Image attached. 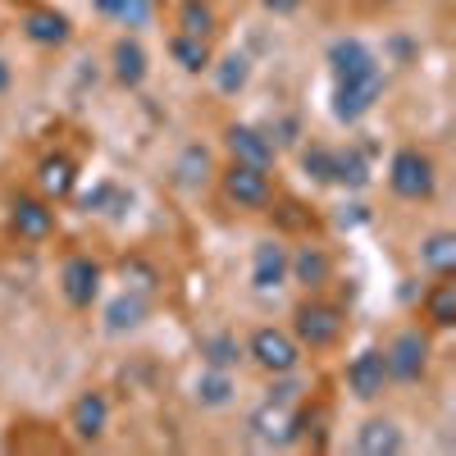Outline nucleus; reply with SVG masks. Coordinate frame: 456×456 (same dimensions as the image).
I'll use <instances>...</instances> for the list:
<instances>
[{
	"label": "nucleus",
	"instance_id": "nucleus-29",
	"mask_svg": "<svg viewBox=\"0 0 456 456\" xmlns=\"http://www.w3.org/2000/svg\"><path fill=\"white\" fill-rule=\"evenodd\" d=\"M96 10L124 28H142L151 19V0H96Z\"/></svg>",
	"mask_w": 456,
	"mask_h": 456
},
{
	"label": "nucleus",
	"instance_id": "nucleus-10",
	"mask_svg": "<svg viewBox=\"0 0 456 456\" xmlns=\"http://www.w3.org/2000/svg\"><path fill=\"white\" fill-rule=\"evenodd\" d=\"M283 283H288V247L270 238L251 251V288L256 292H279Z\"/></svg>",
	"mask_w": 456,
	"mask_h": 456
},
{
	"label": "nucleus",
	"instance_id": "nucleus-32",
	"mask_svg": "<svg viewBox=\"0 0 456 456\" xmlns=\"http://www.w3.org/2000/svg\"><path fill=\"white\" fill-rule=\"evenodd\" d=\"M297 397H301V384H292V379H288V384L270 388V397H265V402H274V406H297Z\"/></svg>",
	"mask_w": 456,
	"mask_h": 456
},
{
	"label": "nucleus",
	"instance_id": "nucleus-12",
	"mask_svg": "<svg viewBox=\"0 0 456 456\" xmlns=\"http://www.w3.org/2000/svg\"><path fill=\"white\" fill-rule=\"evenodd\" d=\"M374 64H379V55L361 42V37H338L329 46V73L333 78H352V73H365Z\"/></svg>",
	"mask_w": 456,
	"mask_h": 456
},
{
	"label": "nucleus",
	"instance_id": "nucleus-3",
	"mask_svg": "<svg viewBox=\"0 0 456 456\" xmlns=\"http://www.w3.org/2000/svg\"><path fill=\"white\" fill-rule=\"evenodd\" d=\"M384 361H388V379H397V384H420L425 365H429V338L420 329H402L388 342Z\"/></svg>",
	"mask_w": 456,
	"mask_h": 456
},
{
	"label": "nucleus",
	"instance_id": "nucleus-24",
	"mask_svg": "<svg viewBox=\"0 0 456 456\" xmlns=\"http://www.w3.org/2000/svg\"><path fill=\"white\" fill-rule=\"evenodd\" d=\"M420 265L434 274H452L456 270V238L452 233H434L420 242Z\"/></svg>",
	"mask_w": 456,
	"mask_h": 456
},
{
	"label": "nucleus",
	"instance_id": "nucleus-30",
	"mask_svg": "<svg viewBox=\"0 0 456 456\" xmlns=\"http://www.w3.org/2000/svg\"><path fill=\"white\" fill-rule=\"evenodd\" d=\"M178 28H183L187 37H201V42H206V37L215 32V10L206 5V0H187L183 14H178Z\"/></svg>",
	"mask_w": 456,
	"mask_h": 456
},
{
	"label": "nucleus",
	"instance_id": "nucleus-26",
	"mask_svg": "<svg viewBox=\"0 0 456 456\" xmlns=\"http://www.w3.org/2000/svg\"><path fill=\"white\" fill-rule=\"evenodd\" d=\"M333 183H342V187H365L370 183V160L361 156L356 146L333 151Z\"/></svg>",
	"mask_w": 456,
	"mask_h": 456
},
{
	"label": "nucleus",
	"instance_id": "nucleus-34",
	"mask_svg": "<svg viewBox=\"0 0 456 456\" xmlns=\"http://www.w3.org/2000/svg\"><path fill=\"white\" fill-rule=\"evenodd\" d=\"M0 92H10V64L0 60Z\"/></svg>",
	"mask_w": 456,
	"mask_h": 456
},
{
	"label": "nucleus",
	"instance_id": "nucleus-27",
	"mask_svg": "<svg viewBox=\"0 0 456 456\" xmlns=\"http://www.w3.org/2000/svg\"><path fill=\"white\" fill-rule=\"evenodd\" d=\"M425 311L438 329H452L456 324V283L443 274V283H434V292L425 297Z\"/></svg>",
	"mask_w": 456,
	"mask_h": 456
},
{
	"label": "nucleus",
	"instance_id": "nucleus-18",
	"mask_svg": "<svg viewBox=\"0 0 456 456\" xmlns=\"http://www.w3.org/2000/svg\"><path fill=\"white\" fill-rule=\"evenodd\" d=\"M114 78H119V87H137L146 78V51L133 42V37H119V42H114Z\"/></svg>",
	"mask_w": 456,
	"mask_h": 456
},
{
	"label": "nucleus",
	"instance_id": "nucleus-7",
	"mask_svg": "<svg viewBox=\"0 0 456 456\" xmlns=\"http://www.w3.org/2000/svg\"><path fill=\"white\" fill-rule=\"evenodd\" d=\"M347 388H352V397H361V402L384 397V388H388V361H384V352L365 347L361 356H352V365H347Z\"/></svg>",
	"mask_w": 456,
	"mask_h": 456
},
{
	"label": "nucleus",
	"instance_id": "nucleus-8",
	"mask_svg": "<svg viewBox=\"0 0 456 456\" xmlns=\"http://www.w3.org/2000/svg\"><path fill=\"white\" fill-rule=\"evenodd\" d=\"M60 288H64V297H69V306L87 311L92 301H96V292H101V265H96V260H87V256L64 260V270H60Z\"/></svg>",
	"mask_w": 456,
	"mask_h": 456
},
{
	"label": "nucleus",
	"instance_id": "nucleus-1",
	"mask_svg": "<svg viewBox=\"0 0 456 456\" xmlns=\"http://www.w3.org/2000/svg\"><path fill=\"white\" fill-rule=\"evenodd\" d=\"M384 96V64H374L352 78H333V119L338 124H356L379 105Z\"/></svg>",
	"mask_w": 456,
	"mask_h": 456
},
{
	"label": "nucleus",
	"instance_id": "nucleus-11",
	"mask_svg": "<svg viewBox=\"0 0 456 456\" xmlns=\"http://www.w3.org/2000/svg\"><path fill=\"white\" fill-rule=\"evenodd\" d=\"M224 142H228V151H233V160H247V165H260V169L274 165V142L251 124H233L224 133Z\"/></svg>",
	"mask_w": 456,
	"mask_h": 456
},
{
	"label": "nucleus",
	"instance_id": "nucleus-14",
	"mask_svg": "<svg viewBox=\"0 0 456 456\" xmlns=\"http://www.w3.org/2000/svg\"><path fill=\"white\" fill-rule=\"evenodd\" d=\"M356 447H361L365 456H397V452L406 447V438H402L397 420L374 415V420H365V425L356 429Z\"/></svg>",
	"mask_w": 456,
	"mask_h": 456
},
{
	"label": "nucleus",
	"instance_id": "nucleus-22",
	"mask_svg": "<svg viewBox=\"0 0 456 456\" xmlns=\"http://www.w3.org/2000/svg\"><path fill=\"white\" fill-rule=\"evenodd\" d=\"M169 55H174V64H183L187 73H201V69H210V46L201 42V37L174 32V37H169Z\"/></svg>",
	"mask_w": 456,
	"mask_h": 456
},
{
	"label": "nucleus",
	"instance_id": "nucleus-28",
	"mask_svg": "<svg viewBox=\"0 0 456 456\" xmlns=\"http://www.w3.org/2000/svg\"><path fill=\"white\" fill-rule=\"evenodd\" d=\"M247 78H251V60L247 55H224L219 64H215V83H219V92L224 96H233V92H242L247 87Z\"/></svg>",
	"mask_w": 456,
	"mask_h": 456
},
{
	"label": "nucleus",
	"instance_id": "nucleus-19",
	"mask_svg": "<svg viewBox=\"0 0 456 456\" xmlns=\"http://www.w3.org/2000/svg\"><path fill=\"white\" fill-rule=\"evenodd\" d=\"M201 361L210 370H238L242 365V342L233 333H206L201 338Z\"/></svg>",
	"mask_w": 456,
	"mask_h": 456
},
{
	"label": "nucleus",
	"instance_id": "nucleus-23",
	"mask_svg": "<svg viewBox=\"0 0 456 456\" xmlns=\"http://www.w3.org/2000/svg\"><path fill=\"white\" fill-rule=\"evenodd\" d=\"M37 183H42L46 197H69L73 192V160L69 156H46L42 169H37Z\"/></svg>",
	"mask_w": 456,
	"mask_h": 456
},
{
	"label": "nucleus",
	"instance_id": "nucleus-4",
	"mask_svg": "<svg viewBox=\"0 0 456 456\" xmlns=\"http://www.w3.org/2000/svg\"><path fill=\"white\" fill-rule=\"evenodd\" d=\"M247 356L260 370H270V374H292L297 361H301V347H297V338L283 333V329H256L251 342H247Z\"/></svg>",
	"mask_w": 456,
	"mask_h": 456
},
{
	"label": "nucleus",
	"instance_id": "nucleus-5",
	"mask_svg": "<svg viewBox=\"0 0 456 456\" xmlns=\"http://www.w3.org/2000/svg\"><path fill=\"white\" fill-rule=\"evenodd\" d=\"M224 192L233 206H247V210H260L270 201V174L260 165H247V160H233L224 169Z\"/></svg>",
	"mask_w": 456,
	"mask_h": 456
},
{
	"label": "nucleus",
	"instance_id": "nucleus-17",
	"mask_svg": "<svg viewBox=\"0 0 456 456\" xmlns=\"http://www.w3.org/2000/svg\"><path fill=\"white\" fill-rule=\"evenodd\" d=\"M146 320V292H124L105 306V329L110 333H128Z\"/></svg>",
	"mask_w": 456,
	"mask_h": 456
},
{
	"label": "nucleus",
	"instance_id": "nucleus-33",
	"mask_svg": "<svg viewBox=\"0 0 456 456\" xmlns=\"http://www.w3.org/2000/svg\"><path fill=\"white\" fill-rule=\"evenodd\" d=\"M260 5L270 10V14H292V10L301 5V0H260Z\"/></svg>",
	"mask_w": 456,
	"mask_h": 456
},
{
	"label": "nucleus",
	"instance_id": "nucleus-9",
	"mask_svg": "<svg viewBox=\"0 0 456 456\" xmlns=\"http://www.w3.org/2000/svg\"><path fill=\"white\" fill-rule=\"evenodd\" d=\"M251 434L256 443L265 447H283L301 434V415H292V406H274V402H265L256 415H251Z\"/></svg>",
	"mask_w": 456,
	"mask_h": 456
},
{
	"label": "nucleus",
	"instance_id": "nucleus-16",
	"mask_svg": "<svg viewBox=\"0 0 456 456\" xmlns=\"http://www.w3.org/2000/svg\"><path fill=\"white\" fill-rule=\"evenodd\" d=\"M23 32L32 37V42H42V46H64L69 42V19L55 14V10H28L23 14Z\"/></svg>",
	"mask_w": 456,
	"mask_h": 456
},
{
	"label": "nucleus",
	"instance_id": "nucleus-15",
	"mask_svg": "<svg viewBox=\"0 0 456 456\" xmlns=\"http://www.w3.org/2000/svg\"><path fill=\"white\" fill-rule=\"evenodd\" d=\"M51 228H55V210L46 201H37V197H19L14 201V233L19 238L42 242V238H51Z\"/></svg>",
	"mask_w": 456,
	"mask_h": 456
},
{
	"label": "nucleus",
	"instance_id": "nucleus-13",
	"mask_svg": "<svg viewBox=\"0 0 456 456\" xmlns=\"http://www.w3.org/2000/svg\"><path fill=\"white\" fill-rule=\"evenodd\" d=\"M69 425H73V434H78L83 443H96L105 434V425H110V402L101 393H83L78 402H73V411H69Z\"/></svg>",
	"mask_w": 456,
	"mask_h": 456
},
{
	"label": "nucleus",
	"instance_id": "nucleus-21",
	"mask_svg": "<svg viewBox=\"0 0 456 456\" xmlns=\"http://www.w3.org/2000/svg\"><path fill=\"white\" fill-rule=\"evenodd\" d=\"M174 178H178V187H206V178H210V151L206 146H183V156H178V165H174Z\"/></svg>",
	"mask_w": 456,
	"mask_h": 456
},
{
	"label": "nucleus",
	"instance_id": "nucleus-31",
	"mask_svg": "<svg viewBox=\"0 0 456 456\" xmlns=\"http://www.w3.org/2000/svg\"><path fill=\"white\" fill-rule=\"evenodd\" d=\"M301 169H306L315 183H333V151L329 146H306L301 151Z\"/></svg>",
	"mask_w": 456,
	"mask_h": 456
},
{
	"label": "nucleus",
	"instance_id": "nucleus-20",
	"mask_svg": "<svg viewBox=\"0 0 456 456\" xmlns=\"http://www.w3.org/2000/svg\"><path fill=\"white\" fill-rule=\"evenodd\" d=\"M288 274H297L301 288H320L329 279V256L320 247H301L297 256H288Z\"/></svg>",
	"mask_w": 456,
	"mask_h": 456
},
{
	"label": "nucleus",
	"instance_id": "nucleus-6",
	"mask_svg": "<svg viewBox=\"0 0 456 456\" xmlns=\"http://www.w3.org/2000/svg\"><path fill=\"white\" fill-rule=\"evenodd\" d=\"M342 333V311L329 306V301H306V306L297 311V338L306 342V347H333Z\"/></svg>",
	"mask_w": 456,
	"mask_h": 456
},
{
	"label": "nucleus",
	"instance_id": "nucleus-2",
	"mask_svg": "<svg viewBox=\"0 0 456 456\" xmlns=\"http://www.w3.org/2000/svg\"><path fill=\"white\" fill-rule=\"evenodd\" d=\"M388 187L402 201H429L434 187H438V169H434V160L425 156V151L402 146L393 156V165H388Z\"/></svg>",
	"mask_w": 456,
	"mask_h": 456
},
{
	"label": "nucleus",
	"instance_id": "nucleus-25",
	"mask_svg": "<svg viewBox=\"0 0 456 456\" xmlns=\"http://www.w3.org/2000/svg\"><path fill=\"white\" fill-rule=\"evenodd\" d=\"M197 402L201 406H228L233 402V370H210L197 379Z\"/></svg>",
	"mask_w": 456,
	"mask_h": 456
}]
</instances>
